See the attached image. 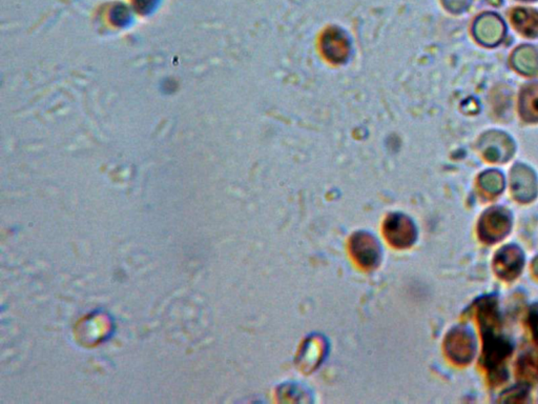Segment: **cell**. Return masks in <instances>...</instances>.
Segmentation results:
<instances>
[{"instance_id":"1","label":"cell","mask_w":538,"mask_h":404,"mask_svg":"<svg viewBox=\"0 0 538 404\" xmlns=\"http://www.w3.org/2000/svg\"><path fill=\"white\" fill-rule=\"evenodd\" d=\"M383 231L388 242L398 249L411 247L416 239V225L403 214L390 215L384 222Z\"/></svg>"},{"instance_id":"2","label":"cell","mask_w":538,"mask_h":404,"mask_svg":"<svg viewBox=\"0 0 538 404\" xmlns=\"http://www.w3.org/2000/svg\"><path fill=\"white\" fill-rule=\"evenodd\" d=\"M349 249L354 259L363 269H371L380 264V244L370 234L365 232L354 234L350 239Z\"/></svg>"},{"instance_id":"3","label":"cell","mask_w":538,"mask_h":404,"mask_svg":"<svg viewBox=\"0 0 538 404\" xmlns=\"http://www.w3.org/2000/svg\"><path fill=\"white\" fill-rule=\"evenodd\" d=\"M480 147L489 161H506L513 153L512 141L506 135L498 132L485 135Z\"/></svg>"},{"instance_id":"4","label":"cell","mask_w":538,"mask_h":404,"mask_svg":"<svg viewBox=\"0 0 538 404\" xmlns=\"http://www.w3.org/2000/svg\"><path fill=\"white\" fill-rule=\"evenodd\" d=\"M322 48L326 58L332 63H341L349 55V41L341 31L330 29L324 34Z\"/></svg>"},{"instance_id":"5","label":"cell","mask_w":538,"mask_h":404,"mask_svg":"<svg viewBox=\"0 0 538 404\" xmlns=\"http://www.w3.org/2000/svg\"><path fill=\"white\" fill-rule=\"evenodd\" d=\"M504 34V24L495 15L489 14L480 17L474 26V35L482 45H496L502 41Z\"/></svg>"},{"instance_id":"6","label":"cell","mask_w":538,"mask_h":404,"mask_svg":"<svg viewBox=\"0 0 538 404\" xmlns=\"http://www.w3.org/2000/svg\"><path fill=\"white\" fill-rule=\"evenodd\" d=\"M509 224H510V220L505 212L500 209H491L482 218L480 232L487 242H495L506 235Z\"/></svg>"},{"instance_id":"7","label":"cell","mask_w":538,"mask_h":404,"mask_svg":"<svg viewBox=\"0 0 538 404\" xmlns=\"http://www.w3.org/2000/svg\"><path fill=\"white\" fill-rule=\"evenodd\" d=\"M512 190L520 202H529L537 194V180L528 167L517 165L512 171Z\"/></svg>"},{"instance_id":"8","label":"cell","mask_w":538,"mask_h":404,"mask_svg":"<svg viewBox=\"0 0 538 404\" xmlns=\"http://www.w3.org/2000/svg\"><path fill=\"white\" fill-rule=\"evenodd\" d=\"M446 351L454 361L466 363L472 358L473 353V344L470 336L465 331H453L447 338Z\"/></svg>"},{"instance_id":"9","label":"cell","mask_w":538,"mask_h":404,"mask_svg":"<svg viewBox=\"0 0 538 404\" xmlns=\"http://www.w3.org/2000/svg\"><path fill=\"white\" fill-rule=\"evenodd\" d=\"M495 264L502 277L513 278L522 268V253L516 247H506L498 254Z\"/></svg>"},{"instance_id":"10","label":"cell","mask_w":538,"mask_h":404,"mask_svg":"<svg viewBox=\"0 0 538 404\" xmlns=\"http://www.w3.org/2000/svg\"><path fill=\"white\" fill-rule=\"evenodd\" d=\"M515 28L522 34L529 37L538 35V13L527 9H516L511 17Z\"/></svg>"},{"instance_id":"11","label":"cell","mask_w":538,"mask_h":404,"mask_svg":"<svg viewBox=\"0 0 538 404\" xmlns=\"http://www.w3.org/2000/svg\"><path fill=\"white\" fill-rule=\"evenodd\" d=\"M516 70L524 75H532L538 71V55L532 46H524L517 48L512 57Z\"/></svg>"},{"instance_id":"12","label":"cell","mask_w":538,"mask_h":404,"mask_svg":"<svg viewBox=\"0 0 538 404\" xmlns=\"http://www.w3.org/2000/svg\"><path fill=\"white\" fill-rule=\"evenodd\" d=\"M520 115L528 121H538V83L527 86L520 94Z\"/></svg>"},{"instance_id":"13","label":"cell","mask_w":538,"mask_h":404,"mask_svg":"<svg viewBox=\"0 0 538 404\" xmlns=\"http://www.w3.org/2000/svg\"><path fill=\"white\" fill-rule=\"evenodd\" d=\"M480 185L487 192L497 194L498 192L502 191V187H504V180L498 172H487L484 175H482Z\"/></svg>"},{"instance_id":"14","label":"cell","mask_w":538,"mask_h":404,"mask_svg":"<svg viewBox=\"0 0 538 404\" xmlns=\"http://www.w3.org/2000/svg\"><path fill=\"white\" fill-rule=\"evenodd\" d=\"M520 366H522V374L526 376L527 378H538V361L533 359L532 357H529L526 361H520Z\"/></svg>"},{"instance_id":"15","label":"cell","mask_w":538,"mask_h":404,"mask_svg":"<svg viewBox=\"0 0 538 404\" xmlns=\"http://www.w3.org/2000/svg\"><path fill=\"white\" fill-rule=\"evenodd\" d=\"M444 1L449 10L460 11L466 6L468 0H444Z\"/></svg>"},{"instance_id":"16","label":"cell","mask_w":538,"mask_h":404,"mask_svg":"<svg viewBox=\"0 0 538 404\" xmlns=\"http://www.w3.org/2000/svg\"><path fill=\"white\" fill-rule=\"evenodd\" d=\"M155 1L156 0H134V4H136L138 10L144 12V11L151 10Z\"/></svg>"},{"instance_id":"17","label":"cell","mask_w":538,"mask_h":404,"mask_svg":"<svg viewBox=\"0 0 538 404\" xmlns=\"http://www.w3.org/2000/svg\"><path fill=\"white\" fill-rule=\"evenodd\" d=\"M531 322H532L533 331H534L535 337L538 339V311H535L531 315Z\"/></svg>"}]
</instances>
